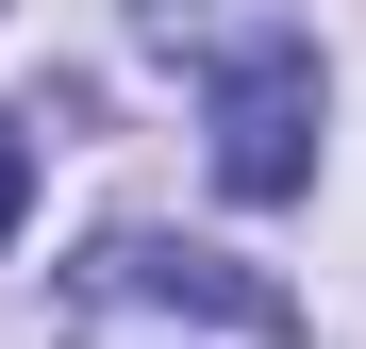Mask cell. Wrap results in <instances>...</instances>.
<instances>
[{
  "label": "cell",
  "mask_w": 366,
  "mask_h": 349,
  "mask_svg": "<svg viewBox=\"0 0 366 349\" xmlns=\"http://www.w3.org/2000/svg\"><path fill=\"white\" fill-rule=\"evenodd\" d=\"M217 183L233 200H300L317 183V50L300 34H267V50L217 67Z\"/></svg>",
  "instance_id": "6da1fadb"
},
{
  "label": "cell",
  "mask_w": 366,
  "mask_h": 349,
  "mask_svg": "<svg viewBox=\"0 0 366 349\" xmlns=\"http://www.w3.org/2000/svg\"><path fill=\"white\" fill-rule=\"evenodd\" d=\"M17 200H34V133L0 116V233H17Z\"/></svg>",
  "instance_id": "7a4b0ae2"
}]
</instances>
